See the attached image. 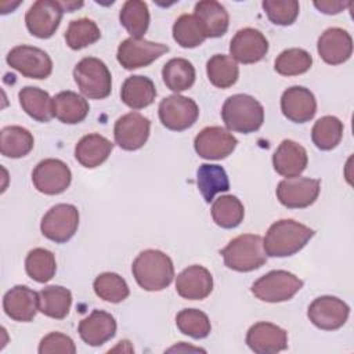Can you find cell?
<instances>
[{
  "label": "cell",
  "mask_w": 354,
  "mask_h": 354,
  "mask_svg": "<svg viewBox=\"0 0 354 354\" xmlns=\"http://www.w3.org/2000/svg\"><path fill=\"white\" fill-rule=\"evenodd\" d=\"M149 130L151 122L148 118L138 112H129L115 122V142L124 151H137L147 142Z\"/></svg>",
  "instance_id": "obj_16"
},
{
  "label": "cell",
  "mask_w": 354,
  "mask_h": 354,
  "mask_svg": "<svg viewBox=\"0 0 354 354\" xmlns=\"http://www.w3.org/2000/svg\"><path fill=\"white\" fill-rule=\"evenodd\" d=\"M73 79L83 95L102 100L111 94L112 76L108 66L95 57L82 58L73 69Z\"/></svg>",
  "instance_id": "obj_5"
},
{
  "label": "cell",
  "mask_w": 354,
  "mask_h": 354,
  "mask_svg": "<svg viewBox=\"0 0 354 354\" xmlns=\"http://www.w3.org/2000/svg\"><path fill=\"white\" fill-rule=\"evenodd\" d=\"M350 314V307L335 296H319L308 306L307 317L322 330H336L342 328Z\"/></svg>",
  "instance_id": "obj_14"
},
{
  "label": "cell",
  "mask_w": 354,
  "mask_h": 354,
  "mask_svg": "<svg viewBox=\"0 0 354 354\" xmlns=\"http://www.w3.org/2000/svg\"><path fill=\"white\" fill-rule=\"evenodd\" d=\"M90 105L87 100L75 91H61L53 97V115L59 122L76 124L86 119Z\"/></svg>",
  "instance_id": "obj_27"
},
{
  "label": "cell",
  "mask_w": 354,
  "mask_h": 354,
  "mask_svg": "<svg viewBox=\"0 0 354 354\" xmlns=\"http://www.w3.org/2000/svg\"><path fill=\"white\" fill-rule=\"evenodd\" d=\"M313 65V57L303 48L283 50L274 62V69L282 76H297L306 73Z\"/></svg>",
  "instance_id": "obj_41"
},
{
  "label": "cell",
  "mask_w": 354,
  "mask_h": 354,
  "mask_svg": "<svg viewBox=\"0 0 354 354\" xmlns=\"http://www.w3.org/2000/svg\"><path fill=\"white\" fill-rule=\"evenodd\" d=\"M321 189L318 178L290 177L278 183L277 198L288 209H303L313 205Z\"/></svg>",
  "instance_id": "obj_13"
},
{
  "label": "cell",
  "mask_w": 354,
  "mask_h": 354,
  "mask_svg": "<svg viewBox=\"0 0 354 354\" xmlns=\"http://www.w3.org/2000/svg\"><path fill=\"white\" fill-rule=\"evenodd\" d=\"M196 184L203 199L210 203L216 194L230 189V181L225 170L218 165L203 163L196 170Z\"/></svg>",
  "instance_id": "obj_32"
},
{
  "label": "cell",
  "mask_w": 354,
  "mask_h": 354,
  "mask_svg": "<svg viewBox=\"0 0 354 354\" xmlns=\"http://www.w3.org/2000/svg\"><path fill=\"white\" fill-rule=\"evenodd\" d=\"M112 149L113 144L106 137L93 133L79 140L75 147V158L82 166L94 169L108 159Z\"/></svg>",
  "instance_id": "obj_25"
},
{
  "label": "cell",
  "mask_w": 354,
  "mask_h": 354,
  "mask_svg": "<svg viewBox=\"0 0 354 354\" xmlns=\"http://www.w3.org/2000/svg\"><path fill=\"white\" fill-rule=\"evenodd\" d=\"M245 216L242 202L234 195H223L213 202L212 217L213 221L221 228L238 227Z\"/></svg>",
  "instance_id": "obj_38"
},
{
  "label": "cell",
  "mask_w": 354,
  "mask_h": 354,
  "mask_svg": "<svg viewBox=\"0 0 354 354\" xmlns=\"http://www.w3.org/2000/svg\"><path fill=\"white\" fill-rule=\"evenodd\" d=\"M119 21L131 37H142L149 26V11L147 3L140 0H127L120 8Z\"/></svg>",
  "instance_id": "obj_35"
},
{
  "label": "cell",
  "mask_w": 354,
  "mask_h": 354,
  "mask_svg": "<svg viewBox=\"0 0 354 354\" xmlns=\"http://www.w3.org/2000/svg\"><path fill=\"white\" fill-rule=\"evenodd\" d=\"M246 344L257 354H274L288 348V332L271 322H256L246 333Z\"/></svg>",
  "instance_id": "obj_18"
},
{
  "label": "cell",
  "mask_w": 354,
  "mask_h": 354,
  "mask_svg": "<svg viewBox=\"0 0 354 354\" xmlns=\"http://www.w3.org/2000/svg\"><path fill=\"white\" fill-rule=\"evenodd\" d=\"M101 32L97 24L88 18H79L69 22L65 32V41L72 50H82L100 40Z\"/></svg>",
  "instance_id": "obj_40"
},
{
  "label": "cell",
  "mask_w": 354,
  "mask_h": 354,
  "mask_svg": "<svg viewBox=\"0 0 354 354\" xmlns=\"http://www.w3.org/2000/svg\"><path fill=\"white\" fill-rule=\"evenodd\" d=\"M314 236V230L292 218L278 220L270 225L263 246L270 257H288L301 250Z\"/></svg>",
  "instance_id": "obj_1"
},
{
  "label": "cell",
  "mask_w": 354,
  "mask_h": 354,
  "mask_svg": "<svg viewBox=\"0 0 354 354\" xmlns=\"http://www.w3.org/2000/svg\"><path fill=\"white\" fill-rule=\"evenodd\" d=\"M131 272L140 288L148 292H158L171 283L174 266L165 252L147 249L134 259Z\"/></svg>",
  "instance_id": "obj_2"
},
{
  "label": "cell",
  "mask_w": 354,
  "mask_h": 354,
  "mask_svg": "<svg viewBox=\"0 0 354 354\" xmlns=\"http://www.w3.org/2000/svg\"><path fill=\"white\" fill-rule=\"evenodd\" d=\"M162 124L173 131H183L195 124L199 116V108L192 98L171 94L165 97L158 108Z\"/></svg>",
  "instance_id": "obj_9"
},
{
  "label": "cell",
  "mask_w": 354,
  "mask_h": 354,
  "mask_svg": "<svg viewBox=\"0 0 354 354\" xmlns=\"http://www.w3.org/2000/svg\"><path fill=\"white\" fill-rule=\"evenodd\" d=\"M71 306L72 293L64 286L51 285L39 292V311L50 318H65L71 310Z\"/></svg>",
  "instance_id": "obj_29"
},
{
  "label": "cell",
  "mask_w": 354,
  "mask_h": 354,
  "mask_svg": "<svg viewBox=\"0 0 354 354\" xmlns=\"http://www.w3.org/2000/svg\"><path fill=\"white\" fill-rule=\"evenodd\" d=\"M178 330L194 339H203L210 333L212 325L205 313L196 308H184L176 315Z\"/></svg>",
  "instance_id": "obj_43"
},
{
  "label": "cell",
  "mask_w": 354,
  "mask_h": 354,
  "mask_svg": "<svg viewBox=\"0 0 354 354\" xmlns=\"http://www.w3.org/2000/svg\"><path fill=\"white\" fill-rule=\"evenodd\" d=\"M303 288V281L285 270H272L252 283V293L261 301L281 303L290 300Z\"/></svg>",
  "instance_id": "obj_6"
},
{
  "label": "cell",
  "mask_w": 354,
  "mask_h": 354,
  "mask_svg": "<svg viewBox=\"0 0 354 354\" xmlns=\"http://www.w3.org/2000/svg\"><path fill=\"white\" fill-rule=\"evenodd\" d=\"M317 50L319 57L329 65L346 62L353 54V39L342 28H329L318 39Z\"/></svg>",
  "instance_id": "obj_21"
},
{
  "label": "cell",
  "mask_w": 354,
  "mask_h": 354,
  "mask_svg": "<svg viewBox=\"0 0 354 354\" xmlns=\"http://www.w3.org/2000/svg\"><path fill=\"white\" fill-rule=\"evenodd\" d=\"M162 77L166 87L177 94L192 87L195 83V68L185 58H171L163 65Z\"/></svg>",
  "instance_id": "obj_33"
},
{
  "label": "cell",
  "mask_w": 354,
  "mask_h": 354,
  "mask_svg": "<svg viewBox=\"0 0 354 354\" xmlns=\"http://www.w3.org/2000/svg\"><path fill=\"white\" fill-rule=\"evenodd\" d=\"M308 156L304 147L293 140H283L272 155L275 171L286 178L299 177L307 167Z\"/></svg>",
  "instance_id": "obj_23"
},
{
  "label": "cell",
  "mask_w": 354,
  "mask_h": 354,
  "mask_svg": "<svg viewBox=\"0 0 354 354\" xmlns=\"http://www.w3.org/2000/svg\"><path fill=\"white\" fill-rule=\"evenodd\" d=\"M194 15L202 25L206 37H221L225 35L230 17L224 6L214 0H203L195 4Z\"/></svg>",
  "instance_id": "obj_26"
},
{
  "label": "cell",
  "mask_w": 354,
  "mask_h": 354,
  "mask_svg": "<svg viewBox=\"0 0 354 354\" xmlns=\"http://www.w3.org/2000/svg\"><path fill=\"white\" fill-rule=\"evenodd\" d=\"M79 227V210L76 206L69 203H58L53 206L41 218L40 230L41 234L55 242H68Z\"/></svg>",
  "instance_id": "obj_7"
},
{
  "label": "cell",
  "mask_w": 354,
  "mask_h": 354,
  "mask_svg": "<svg viewBox=\"0 0 354 354\" xmlns=\"http://www.w3.org/2000/svg\"><path fill=\"white\" fill-rule=\"evenodd\" d=\"M268 53V40L254 28L239 29L230 43L231 58L241 64L261 61Z\"/></svg>",
  "instance_id": "obj_17"
},
{
  "label": "cell",
  "mask_w": 354,
  "mask_h": 354,
  "mask_svg": "<svg viewBox=\"0 0 354 354\" xmlns=\"http://www.w3.org/2000/svg\"><path fill=\"white\" fill-rule=\"evenodd\" d=\"M281 111L286 119L295 123L311 120L317 112L314 94L303 86H292L282 93Z\"/></svg>",
  "instance_id": "obj_19"
},
{
  "label": "cell",
  "mask_w": 354,
  "mask_h": 354,
  "mask_svg": "<svg viewBox=\"0 0 354 354\" xmlns=\"http://www.w3.org/2000/svg\"><path fill=\"white\" fill-rule=\"evenodd\" d=\"M344 126L340 119L332 115L319 118L311 130V138L321 151H330L339 145L343 137Z\"/></svg>",
  "instance_id": "obj_36"
},
{
  "label": "cell",
  "mask_w": 354,
  "mask_h": 354,
  "mask_svg": "<svg viewBox=\"0 0 354 354\" xmlns=\"http://www.w3.org/2000/svg\"><path fill=\"white\" fill-rule=\"evenodd\" d=\"M18 98L22 109L35 120L46 123L50 122V119L54 116L53 98L48 95L47 91L39 87L26 86L19 90Z\"/></svg>",
  "instance_id": "obj_30"
},
{
  "label": "cell",
  "mask_w": 354,
  "mask_h": 354,
  "mask_svg": "<svg viewBox=\"0 0 354 354\" xmlns=\"http://www.w3.org/2000/svg\"><path fill=\"white\" fill-rule=\"evenodd\" d=\"M25 270L28 277L39 283H46L55 275L57 263L53 252L44 248L32 249L25 259Z\"/></svg>",
  "instance_id": "obj_37"
},
{
  "label": "cell",
  "mask_w": 354,
  "mask_h": 354,
  "mask_svg": "<svg viewBox=\"0 0 354 354\" xmlns=\"http://www.w3.org/2000/svg\"><path fill=\"white\" fill-rule=\"evenodd\" d=\"M177 293L187 300H202L213 290V277L203 266H189L176 279Z\"/></svg>",
  "instance_id": "obj_22"
},
{
  "label": "cell",
  "mask_w": 354,
  "mask_h": 354,
  "mask_svg": "<svg viewBox=\"0 0 354 354\" xmlns=\"http://www.w3.org/2000/svg\"><path fill=\"white\" fill-rule=\"evenodd\" d=\"M261 6L268 19L275 25H292L299 15V3L296 0H264Z\"/></svg>",
  "instance_id": "obj_44"
},
{
  "label": "cell",
  "mask_w": 354,
  "mask_h": 354,
  "mask_svg": "<svg viewBox=\"0 0 354 354\" xmlns=\"http://www.w3.org/2000/svg\"><path fill=\"white\" fill-rule=\"evenodd\" d=\"M95 295L109 303H120L127 299L130 289L126 281L116 272H102L93 283Z\"/></svg>",
  "instance_id": "obj_42"
},
{
  "label": "cell",
  "mask_w": 354,
  "mask_h": 354,
  "mask_svg": "<svg viewBox=\"0 0 354 354\" xmlns=\"http://www.w3.org/2000/svg\"><path fill=\"white\" fill-rule=\"evenodd\" d=\"M77 330L86 344L97 347L106 343L115 336L116 321L113 315L106 311L93 310L88 317L80 321Z\"/></svg>",
  "instance_id": "obj_24"
},
{
  "label": "cell",
  "mask_w": 354,
  "mask_h": 354,
  "mask_svg": "<svg viewBox=\"0 0 354 354\" xmlns=\"http://www.w3.org/2000/svg\"><path fill=\"white\" fill-rule=\"evenodd\" d=\"M173 39L184 48H194L201 46L207 37L194 14H183L173 25Z\"/></svg>",
  "instance_id": "obj_39"
},
{
  "label": "cell",
  "mask_w": 354,
  "mask_h": 354,
  "mask_svg": "<svg viewBox=\"0 0 354 354\" xmlns=\"http://www.w3.org/2000/svg\"><path fill=\"white\" fill-rule=\"evenodd\" d=\"M220 254L230 270L239 272L257 270L267 261L263 238L254 234H242L231 239Z\"/></svg>",
  "instance_id": "obj_4"
},
{
  "label": "cell",
  "mask_w": 354,
  "mask_h": 354,
  "mask_svg": "<svg viewBox=\"0 0 354 354\" xmlns=\"http://www.w3.org/2000/svg\"><path fill=\"white\" fill-rule=\"evenodd\" d=\"M32 133L21 126H7L0 131V151L6 158H24L33 149Z\"/></svg>",
  "instance_id": "obj_31"
},
{
  "label": "cell",
  "mask_w": 354,
  "mask_h": 354,
  "mask_svg": "<svg viewBox=\"0 0 354 354\" xmlns=\"http://www.w3.org/2000/svg\"><path fill=\"white\" fill-rule=\"evenodd\" d=\"M167 51L169 47L166 44L149 41L142 37H129L119 44L116 58L124 69L133 71L148 66Z\"/></svg>",
  "instance_id": "obj_10"
},
{
  "label": "cell",
  "mask_w": 354,
  "mask_h": 354,
  "mask_svg": "<svg viewBox=\"0 0 354 354\" xmlns=\"http://www.w3.org/2000/svg\"><path fill=\"white\" fill-rule=\"evenodd\" d=\"M156 97V88L153 82L141 75H133L127 77L120 88L122 101L131 109H142L153 102Z\"/></svg>",
  "instance_id": "obj_28"
},
{
  "label": "cell",
  "mask_w": 354,
  "mask_h": 354,
  "mask_svg": "<svg viewBox=\"0 0 354 354\" xmlns=\"http://www.w3.org/2000/svg\"><path fill=\"white\" fill-rule=\"evenodd\" d=\"M7 64L29 79H46L53 72V61L50 55L33 46H17L11 48L6 57Z\"/></svg>",
  "instance_id": "obj_8"
},
{
  "label": "cell",
  "mask_w": 354,
  "mask_h": 354,
  "mask_svg": "<svg viewBox=\"0 0 354 354\" xmlns=\"http://www.w3.org/2000/svg\"><path fill=\"white\" fill-rule=\"evenodd\" d=\"M39 353L40 354H53V353L75 354L76 346L69 336L59 332H51L40 340Z\"/></svg>",
  "instance_id": "obj_45"
},
{
  "label": "cell",
  "mask_w": 354,
  "mask_h": 354,
  "mask_svg": "<svg viewBox=\"0 0 354 354\" xmlns=\"http://www.w3.org/2000/svg\"><path fill=\"white\" fill-rule=\"evenodd\" d=\"M221 118L230 131L249 134L261 127L264 108L249 94H234L224 101Z\"/></svg>",
  "instance_id": "obj_3"
},
{
  "label": "cell",
  "mask_w": 354,
  "mask_h": 354,
  "mask_svg": "<svg viewBox=\"0 0 354 354\" xmlns=\"http://www.w3.org/2000/svg\"><path fill=\"white\" fill-rule=\"evenodd\" d=\"M72 180L71 169L65 162L54 158L39 162L32 171L35 188L46 195H58L66 191Z\"/></svg>",
  "instance_id": "obj_12"
},
{
  "label": "cell",
  "mask_w": 354,
  "mask_h": 354,
  "mask_svg": "<svg viewBox=\"0 0 354 354\" xmlns=\"http://www.w3.org/2000/svg\"><path fill=\"white\" fill-rule=\"evenodd\" d=\"M64 12L65 10L61 1L37 0L26 11V28L30 35L39 39H48L58 29Z\"/></svg>",
  "instance_id": "obj_11"
},
{
  "label": "cell",
  "mask_w": 354,
  "mask_h": 354,
  "mask_svg": "<svg viewBox=\"0 0 354 354\" xmlns=\"http://www.w3.org/2000/svg\"><path fill=\"white\" fill-rule=\"evenodd\" d=\"M351 3H346V1H330V0H325V1H314V6L324 14H339L340 11H343L346 7H348Z\"/></svg>",
  "instance_id": "obj_46"
},
{
  "label": "cell",
  "mask_w": 354,
  "mask_h": 354,
  "mask_svg": "<svg viewBox=\"0 0 354 354\" xmlns=\"http://www.w3.org/2000/svg\"><path fill=\"white\" fill-rule=\"evenodd\" d=\"M238 140L224 127L209 126L199 131L194 140L196 153L209 160H220L227 158L235 149Z\"/></svg>",
  "instance_id": "obj_15"
},
{
  "label": "cell",
  "mask_w": 354,
  "mask_h": 354,
  "mask_svg": "<svg viewBox=\"0 0 354 354\" xmlns=\"http://www.w3.org/2000/svg\"><path fill=\"white\" fill-rule=\"evenodd\" d=\"M3 308L11 319L29 322L39 310V293L25 285H17L4 295Z\"/></svg>",
  "instance_id": "obj_20"
},
{
  "label": "cell",
  "mask_w": 354,
  "mask_h": 354,
  "mask_svg": "<svg viewBox=\"0 0 354 354\" xmlns=\"http://www.w3.org/2000/svg\"><path fill=\"white\" fill-rule=\"evenodd\" d=\"M206 73L213 86L218 88H228L236 83L239 68L231 55L214 54L206 64Z\"/></svg>",
  "instance_id": "obj_34"
}]
</instances>
